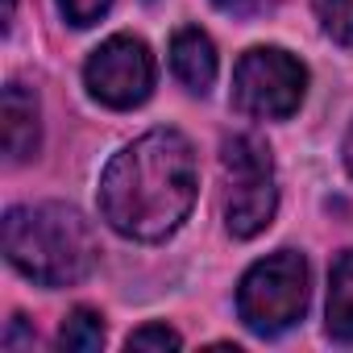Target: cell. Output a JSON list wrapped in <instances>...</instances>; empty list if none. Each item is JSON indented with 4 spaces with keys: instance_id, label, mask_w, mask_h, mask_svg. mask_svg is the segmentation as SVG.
Wrapping results in <instances>:
<instances>
[{
    "instance_id": "1",
    "label": "cell",
    "mask_w": 353,
    "mask_h": 353,
    "mask_svg": "<svg viewBox=\"0 0 353 353\" xmlns=\"http://www.w3.org/2000/svg\"><path fill=\"white\" fill-rule=\"evenodd\" d=\"M200 192L196 150L179 129H150L100 174V216L133 241H162L179 229Z\"/></svg>"
},
{
    "instance_id": "2",
    "label": "cell",
    "mask_w": 353,
    "mask_h": 353,
    "mask_svg": "<svg viewBox=\"0 0 353 353\" xmlns=\"http://www.w3.org/2000/svg\"><path fill=\"white\" fill-rule=\"evenodd\" d=\"M5 258L38 287H75L100 262L92 221L71 204H26L5 216Z\"/></svg>"
},
{
    "instance_id": "3",
    "label": "cell",
    "mask_w": 353,
    "mask_h": 353,
    "mask_svg": "<svg viewBox=\"0 0 353 353\" xmlns=\"http://www.w3.org/2000/svg\"><path fill=\"white\" fill-rule=\"evenodd\" d=\"M221 166H225V225L233 237L250 241L274 221L279 208L274 158L266 141L237 133L221 145Z\"/></svg>"
},
{
    "instance_id": "4",
    "label": "cell",
    "mask_w": 353,
    "mask_h": 353,
    "mask_svg": "<svg viewBox=\"0 0 353 353\" xmlns=\"http://www.w3.org/2000/svg\"><path fill=\"white\" fill-rule=\"evenodd\" d=\"M307 307V262L295 250H279L254 262L237 287V312L258 336L287 332Z\"/></svg>"
},
{
    "instance_id": "5",
    "label": "cell",
    "mask_w": 353,
    "mask_h": 353,
    "mask_svg": "<svg viewBox=\"0 0 353 353\" xmlns=\"http://www.w3.org/2000/svg\"><path fill=\"white\" fill-rule=\"evenodd\" d=\"M307 92V71L279 46L250 50L233 71V104L258 121H287Z\"/></svg>"
},
{
    "instance_id": "6",
    "label": "cell",
    "mask_w": 353,
    "mask_h": 353,
    "mask_svg": "<svg viewBox=\"0 0 353 353\" xmlns=\"http://www.w3.org/2000/svg\"><path fill=\"white\" fill-rule=\"evenodd\" d=\"M83 83L108 108H137L154 92V54L141 38L117 34L92 50L83 67Z\"/></svg>"
},
{
    "instance_id": "7",
    "label": "cell",
    "mask_w": 353,
    "mask_h": 353,
    "mask_svg": "<svg viewBox=\"0 0 353 353\" xmlns=\"http://www.w3.org/2000/svg\"><path fill=\"white\" fill-rule=\"evenodd\" d=\"M38 96L21 83H9L5 88V104H0V129H5V158L9 162H26L38 154V141H42V121H38Z\"/></svg>"
},
{
    "instance_id": "8",
    "label": "cell",
    "mask_w": 353,
    "mask_h": 353,
    "mask_svg": "<svg viewBox=\"0 0 353 353\" xmlns=\"http://www.w3.org/2000/svg\"><path fill=\"white\" fill-rule=\"evenodd\" d=\"M170 67H174V75H179V83L188 92L204 96L212 88V79H216V46H212V38L204 30H196V26L179 30L170 38Z\"/></svg>"
},
{
    "instance_id": "9",
    "label": "cell",
    "mask_w": 353,
    "mask_h": 353,
    "mask_svg": "<svg viewBox=\"0 0 353 353\" xmlns=\"http://www.w3.org/2000/svg\"><path fill=\"white\" fill-rule=\"evenodd\" d=\"M328 336L353 341V250L341 254L328 274Z\"/></svg>"
},
{
    "instance_id": "10",
    "label": "cell",
    "mask_w": 353,
    "mask_h": 353,
    "mask_svg": "<svg viewBox=\"0 0 353 353\" xmlns=\"http://www.w3.org/2000/svg\"><path fill=\"white\" fill-rule=\"evenodd\" d=\"M59 345L67 353H96L104 345V316L92 307H75L59 328Z\"/></svg>"
},
{
    "instance_id": "11",
    "label": "cell",
    "mask_w": 353,
    "mask_h": 353,
    "mask_svg": "<svg viewBox=\"0 0 353 353\" xmlns=\"http://www.w3.org/2000/svg\"><path fill=\"white\" fill-rule=\"evenodd\" d=\"M320 30L336 42V46H353V0H312Z\"/></svg>"
},
{
    "instance_id": "12",
    "label": "cell",
    "mask_w": 353,
    "mask_h": 353,
    "mask_svg": "<svg viewBox=\"0 0 353 353\" xmlns=\"http://www.w3.org/2000/svg\"><path fill=\"white\" fill-rule=\"evenodd\" d=\"M129 349H179L183 345V336L174 332V328H166V324H145V328H137V332H129V341H125Z\"/></svg>"
},
{
    "instance_id": "13",
    "label": "cell",
    "mask_w": 353,
    "mask_h": 353,
    "mask_svg": "<svg viewBox=\"0 0 353 353\" xmlns=\"http://www.w3.org/2000/svg\"><path fill=\"white\" fill-rule=\"evenodd\" d=\"M108 5H112V0H59V9H63V17H67L71 26H92V21H100V17L108 13Z\"/></svg>"
},
{
    "instance_id": "14",
    "label": "cell",
    "mask_w": 353,
    "mask_h": 353,
    "mask_svg": "<svg viewBox=\"0 0 353 353\" xmlns=\"http://www.w3.org/2000/svg\"><path fill=\"white\" fill-rule=\"evenodd\" d=\"M216 5H221V9H229V13H241V9H250V5H254V0H216Z\"/></svg>"
},
{
    "instance_id": "15",
    "label": "cell",
    "mask_w": 353,
    "mask_h": 353,
    "mask_svg": "<svg viewBox=\"0 0 353 353\" xmlns=\"http://www.w3.org/2000/svg\"><path fill=\"white\" fill-rule=\"evenodd\" d=\"M345 166H349V174H353V125H349V133H345Z\"/></svg>"
}]
</instances>
